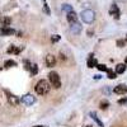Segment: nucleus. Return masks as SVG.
Returning a JSON list of instances; mask_svg holds the SVG:
<instances>
[{"instance_id": "ddd939ff", "label": "nucleus", "mask_w": 127, "mask_h": 127, "mask_svg": "<svg viewBox=\"0 0 127 127\" xmlns=\"http://www.w3.org/2000/svg\"><path fill=\"white\" fill-rule=\"evenodd\" d=\"M98 64H97V60L94 59V55H89V60H88V66L89 67H94V66H97Z\"/></svg>"}, {"instance_id": "0eeeda50", "label": "nucleus", "mask_w": 127, "mask_h": 127, "mask_svg": "<svg viewBox=\"0 0 127 127\" xmlns=\"http://www.w3.org/2000/svg\"><path fill=\"white\" fill-rule=\"evenodd\" d=\"M45 61H46L47 67H54V66H55V64H56V57H55L54 55H51V54H50V55L46 56Z\"/></svg>"}, {"instance_id": "9b49d317", "label": "nucleus", "mask_w": 127, "mask_h": 127, "mask_svg": "<svg viewBox=\"0 0 127 127\" xmlns=\"http://www.w3.org/2000/svg\"><path fill=\"white\" fill-rule=\"evenodd\" d=\"M70 31L72 32L74 34H79L80 33V31H81V26L76 22V23H74V24H71V27H70Z\"/></svg>"}, {"instance_id": "7ed1b4c3", "label": "nucleus", "mask_w": 127, "mask_h": 127, "mask_svg": "<svg viewBox=\"0 0 127 127\" xmlns=\"http://www.w3.org/2000/svg\"><path fill=\"white\" fill-rule=\"evenodd\" d=\"M94 18H95V14L93 10L90 9H87V10H83V13H81V19H83V22L84 23H93L94 22Z\"/></svg>"}, {"instance_id": "6ab92c4d", "label": "nucleus", "mask_w": 127, "mask_h": 127, "mask_svg": "<svg viewBox=\"0 0 127 127\" xmlns=\"http://www.w3.org/2000/svg\"><path fill=\"white\" fill-rule=\"evenodd\" d=\"M62 10H64V12H66V13H70V12H72V6L71 5H69V4H64L62 5Z\"/></svg>"}, {"instance_id": "a211bd4d", "label": "nucleus", "mask_w": 127, "mask_h": 127, "mask_svg": "<svg viewBox=\"0 0 127 127\" xmlns=\"http://www.w3.org/2000/svg\"><path fill=\"white\" fill-rule=\"evenodd\" d=\"M107 74H108V78H109V79H116V78H117V72L113 71V70H111V69H108Z\"/></svg>"}, {"instance_id": "a878e982", "label": "nucleus", "mask_w": 127, "mask_h": 127, "mask_svg": "<svg viewBox=\"0 0 127 127\" xmlns=\"http://www.w3.org/2000/svg\"><path fill=\"white\" fill-rule=\"evenodd\" d=\"M118 103H120V104H127V98H125V99H120Z\"/></svg>"}, {"instance_id": "412c9836", "label": "nucleus", "mask_w": 127, "mask_h": 127, "mask_svg": "<svg viewBox=\"0 0 127 127\" xmlns=\"http://www.w3.org/2000/svg\"><path fill=\"white\" fill-rule=\"evenodd\" d=\"M31 74H32V75H36V74H37V71H38V69H37V65H36V64H32V67H31Z\"/></svg>"}, {"instance_id": "f03ea898", "label": "nucleus", "mask_w": 127, "mask_h": 127, "mask_svg": "<svg viewBox=\"0 0 127 127\" xmlns=\"http://www.w3.org/2000/svg\"><path fill=\"white\" fill-rule=\"evenodd\" d=\"M48 80H50L51 87H54L55 89L61 88V79H60V76H59V74H57V72L51 71V72L48 74Z\"/></svg>"}, {"instance_id": "4468645a", "label": "nucleus", "mask_w": 127, "mask_h": 127, "mask_svg": "<svg viewBox=\"0 0 127 127\" xmlns=\"http://www.w3.org/2000/svg\"><path fill=\"white\" fill-rule=\"evenodd\" d=\"M10 23H12V19H10L9 17H4V18H1V26H3V28L9 27Z\"/></svg>"}, {"instance_id": "4be33fe9", "label": "nucleus", "mask_w": 127, "mask_h": 127, "mask_svg": "<svg viewBox=\"0 0 127 127\" xmlns=\"http://www.w3.org/2000/svg\"><path fill=\"white\" fill-rule=\"evenodd\" d=\"M97 67H98V70H100V71H108V67L105 66V65H102V64H98Z\"/></svg>"}, {"instance_id": "393cba45", "label": "nucleus", "mask_w": 127, "mask_h": 127, "mask_svg": "<svg viewBox=\"0 0 127 127\" xmlns=\"http://www.w3.org/2000/svg\"><path fill=\"white\" fill-rule=\"evenodd\" d=\"M117 45H118V47H123L125 41H123V39H118V41H117Z\"/></svg>"}, {"instance_id": "39448f33", "label": "nucleus", "mask_w": 127, "mask_h": 127, "mask_svg": "<svg viewBox=\"0 0 127 127\" xmlns=\"http://www.w3.org/2000/svg\"><path fill=\"white\" fill-rule=\"evenodd\" d=\"M5 94H6V98H8V102L12 104V105H18L19 104V98L18 97H15L14 94H12V93H9L8 90H5Z\"/></svg>"}, {"instance_id": "9d476101", "label": "nucleus", "mask_w": 127, "mask_h": 127, "mask_svg": "<svg viewBox=\"0 0 127 127\" xmlns=\"http://www.w3.org/2000/svg\"><path fill=\"white\" fill-rule=\"evenodd\" d=\"M66 19H67V22L70 23V24H74V23H76L78 22V15L75 14V12H70V13H67V15H66Z\"/></svg>"}, {"instance_id": "b1692460", "label": "nucleus", "mask_w": 127, "mask_h": 127, "mask_svg": "<svg viewBox=\"0 0 127 127\" xmlns=\"http://www.w3.org/2000/svg\"><path fill=\"white\" fill-rule=\"evenodd\" d=\"M51 41H52V42H59V41H60V36H57V34L52 36V37H51Z\"/></svg>"}, {"instance_id": "dca6fc26", "label": "nucleus", "mask_w": 127, "mask_h": 127, "mask_svg": "<svg viewBox=\"0 0 127 127\" xmlns=\"http://www.w3.org/2000/svg\"><path fill=\"white\" fill-rule=\"evenodd\" d=\"M90 117H92V118H93V120H94L95 122H97V123L99 125V127H104V125L102 123V121H100V120L98 118V116L95 114V113H93V112H92V113H90Z\"/></svg>"}, {"instance_id": "f3484780", "label": "nucleus", "mask_w": 127, "mask_h": 127, "mask_svg": "<svg viewBox=\"0 0 127 127\" xmlns=\"http://www.w3.org/2000/svg\"><path fill=\"white\" fill-rule=\"evenodd\" d=\"M4 66H5L6 69H9V67H14V66H17V62L13 61V60H6L5 64H4Z\"/></svg>"}, {"instance_id": "aec40b11", "label": "nucleus", "mask_w": 127, "mask_h": 127, "mask_svg": "<svg viewBox=\"0 0 127 127\" xmlns=\"http://www.w3.org/2000/svg\"><path fill=\"white\" fill-rule=\"evenodd\" d=\"M99 107H100V109H107V108L109 107L108 100H102V102H100V104H99Z\"/></svg>"}, {"instance_id": "423d86ee", "label": "nucleus", "mask_w": 127, "mask_h": 127, "mask_svg": "<svg viewBox=\"0 0 127 127\" xmlns=\"http://www.w3.org/2000/svg\"><path fill=\"white\" fill-rule=\"evenodd\" d=\"M109 14H111L114 19H120V17H121V12H120L118 6L116 5V4H113V5L111 6V9H109Z\"/></svg>"}, {"instance_id": "cd10ccee", "label": "nucleus", "mask_w": 127, "mask_h": 127, "mask_svg": "<svg viewBox=\"0 0 127 127\" xmlns=\"http://www.w3.org/2000/svg\"><path fill=\"white\" fill-rule=\"evenodd\" d=\"M33 127H43V126H33Z\"/></svg>"}, {"instance_id": "20e7f679", "label": "nucleus", "mask_w": 127, "mask_h": 127, "mask_svg": "<svg viewBox=\"0 0 127 127\" xmlns=\"http://www.w3.org/2000/svg\"><path fill=\"white\" fill-rule=\"evenodd\" d=\"M20 102H22L23 104H26V105H32V104L36 102V98L32 94H26V95H23V97H22Z\"/></svg>"}, {"instance_id": "5701e85b", "label": "nucleus", "mask_w": 127, "mask_h": 127, "mask_svg": "<svg viewBox=\"0 0 127 127\" xmlns=\"http://www.w3.org/2000/svg\"><path fill=\"white\" fill-rule=\"evenodd\" d=\"M24 65H26L24 67H26L27 70H31V67H32V64H31L28 60H24Z\"/></svg>"}, {"instance_id": "1a4fd4ad", "label": "nucleus", "mask_w": 127, "mask_h": 127, "mask_svg": "<svg viewBox=\"0 0 127 127\" xmlns=\"http://www.w3.org/2000/svg\"><path fill=\"white\" fill-rule=\"evenodd\" d=\"M113 92L116 94H125V93H127V85H125V84H118L117 87H114Z\"/></svg>"}, {"instance_id": "f257e3e1", "label": "nucleus", "mask_w": 127, "mask_h": 127, "mask_svg": "<svg viewBox=\"0 0 127 127\" xmlns=\"http://www.w3.org/2000/svg\"><path fill=\"white\" fill-rule=\"evenodd\" d=\"M50 89H51V84H50L48 81L43 80V79L39 80V81L36 84V87H34L36 93L39 94V95H45V94H47V93L50 92Z\"/></svg>"}, {"instance_id": "bb28decb", "label": "nucleus", "mask_w": 127, "mask_h": 127, "mask_svg": "<svg viewBox=\"0 0 127 127\" xmlns=\"http://www.w3.org/2000/svg\"><path fill=\"white\" fill-rule=\"evenodd\" d=\"M125 64H127V57H126V59H125Z\"/></svg>"}, {"instance_id": "c85d7f7f", "label": "nucleus", "mask_w": 127, "mask_h": 127, "mask_svg": "<svg viewBox=\"0 0 127 127\" xmlns=\"http://www.w3.org/2000/svg\"><path fill=\"white\" fill-rule=\"evenodd\" d=\"M85 127H93V126H90V125H88V126H85Z\"/></svg>"}, {"instance_id": "6e6552de", "label": "nucleus", "mask_w": 127, "mask_h": 127, "mask_svg": "<svg viewBox=\"0 0 127 127\" xmlns=\"http://www.w3.org/2000/svg\"><path fill=\"white\" fill-rule=\"evenodd\" d=\"M23 46H14V45H12L9 48H8V54H14V55H18V54H20V52L23 51Z\"/></svg>"}, {"instance_id": "c756f323", "label": "nucleus", "mask_w": 127, "mask_h": 127, "mask_svg": "<svg viewBox=\"0 0 127 127\" xmlns=\"http://www.w3.org/2000/svg\"><path fill=\"white\" fill-rule=\"evenodd\" d=\"M126 42H127V37H126Z\"/></svg>"}, {"instance_id": "2eb2a0df", "label": "nucleus", "mask_w": 127, "mask_h": 127, "mask_svg": "<svg viewBox=\"0 0 127 127\" xmlns=\"http://www.w3.org/2000/svg\"><path fill=\"white\" fill-rule=\"evenodd\" d=\"M126 71V65L125 64H118L117 66H116V72L117 74H123Z\"/></svg>"}, {"instance_id": "f8f14e48", "label": "nucleus", "mask_w": 127, "mask_h": 127, "mask_svg": "<svg viewBox=\"0 0 127 127\" xmlns=\"http://www.w3.org/2000/svg\"><path fill=\"white\" fill-rule=\"evenodd\" d=\"M0 33H1L3 36H10V34H14V33H15V31L12 29V28H9V27H6V28H1Z\"/></svg>"}]
</instances>
